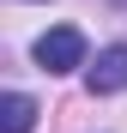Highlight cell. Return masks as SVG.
Masks as SVG:
<instances>
[{
  "label": "cell",
  "mask_w": 127,
  "mask_h": 133,
  "mask_svg": "<svg viewBox=\"0 0 127 133\" xmlns=\"http://www.w3.org/2000/svg\"><path fill=\"white\" fill-rule=\"evenodd\" d=\"M36 66H42V73H79V66H85V36L73 30V24H55V30H42L36 36Z\"/></svg>",
  "instance_id": "6da1fadb"
},
{
  "label": "cell",
  "mask_w": 127,
  "mask_h": 133,
  "mask_svg": "<svg viewBox=\"0 0 127 133\" xmlns=\"http://www.w3.org/2000/svg\"><path fill=\"white\" fill-rule=\"evenodd\" d=\"M85 85H91L97 97L127 91V42H109V49H97V61L85 66Z\"/></svg>",
  "instance_id": "7a4b0ae2"
},
{
  "label": "cell",
  "mask_w": 127,
  "mask_h": 133,
  "mask_svg": "<svg viewBox=\"0 0 127 133\" xmlns=\"http://www.w3.org/2000/svg\"><path fill=\"white\" fill-rule=\"evenodd\" d=\"M30 127H36V97L6 91V103H0V133H30Z\"/></svg>",
  "instance_id": "3957f363"
}]
</instances>
